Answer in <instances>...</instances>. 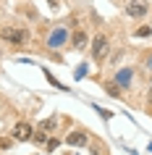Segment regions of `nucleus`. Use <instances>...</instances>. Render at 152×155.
Masks as SVG:
<instances>
[{
  "instance_id": "nucleus-4",
  "label": "nucleus",
  "mask_w": 152,
  "mask_h": 155,
  "mask_svg": "<svg viewBox=\"0 0 152 155\" xmlns=\"http://www.w3.org/2000/svg\"><path fill=\"white\" fill-rule=\"evenodd\" d=\"M13 139H16V142H29V139H32V126L26 121L16 124V126H13Z\"/></svg>"
},
{
  "instance_id": "nucleus-8",
  "label": "nucleus",
  "mask_w": 152,
  "mask_h": 155,
  "mask_svg": "<svg viewBox=\"0 0 152 155\" xmlns=\"http://www.w3.org/2000/svg\"><path fill=\"white\" fill-rule=\"evenodd\" d=\"M50 129H55V118H47L40 124V131H50Z\"/></svg>"
},
{
  "instance_id": "nucleus-3",
  "label": "nucleus",
  "mask_w": 152,
  "mask_h": 155,
  "mask_svg": "<svg viewBox=\"0 0 152 155\" xmlns=\"http://www.w3.org/2000/svg\"><path fill=\"white\" fill-rule=\"evenodd\" d=\"M92 55H95V61H102L108 55V37L105 34H97L95 37V42H92Z\"/></svg>"
},
{
  "instance_id": "nucleus-5",
  "label": "nucleus",
  "mask_w": 152,
  "mask_h": 155,
  "mask_svg": "<svg viewBox=\"0 0 152 155\" xmlns=\"http://www.w3.org/2000/svg\"><path fill=\"white\" fill-rule=\"evenodd\" d=\"M66 145H71V147H84V145H87V131H81V129L71 131V134L66 137Z\"/></svg>"
},
{
  "instance_id": "nucleus-13",
  "label": "nucleus",
  "mask_w": 152,
  "mask_h": 155,
  "mask_svg": "<svg viewBox=\"0 0 152 155\" xmlns=\"http://www.w3.org/2000/svg\"><path fill=\"white\" fill-rule=\"evenodd\" d=\"M147 68L152 71V55H147Z\"/></svg>"
},
{
  "instance_id": "nucleus-2",
  "label": "nucleus",
  "mask_w": 152,
  "mask_h": 155,
  "mask_svg": "<svg viewBox=\"0 0 152 155\" xmlns=\"http://www.w3.org/2000/svg\"><path fill=\"white\" fill-rule=\"evenodd\" d=\"M147 11H150V3H147V0H131L126 5V16L142 18V16H147Z\"/></svg>"
},
{
  "instance_id": "nucleus-14",
  "label": "nucleus",
  "mask_w": 152,
  "mask_h": 155,
  "mask_svg": "<svg viewBox=\"0 0 152 155\" xmlns=\"http://www.w3.org/2000/svg\"><path fill=\"white\" fill-rule=\"evenodd\" d=\"M150 90H152V82H150Z\"/></svg>"
},
{
  "instance_id": "nucleus-12",
  "label": "nucleus",
  "mask_w": 152,
  "mask_h": 155,
  "mask_svg": "<svg viewBox=\"0 0 152 155\" xmlns=\"http://www.w3.org/2000/svg\"><path fill=\"white\" fill-rule=\"evenodd\" d=\"M58 145H60V142H58V139H47V150H55Z\"/></svg>"
},
{
  "instance_id": "nucleus-7",
  "label": "nucleus",
  "mask_w": 152,
  "mask_h": 155,
  "mask_svg": "<svg viewBox=\"0 0 152 155\" xmlns=\"http://www.w3.org/2000/svg\"><path fill=\"white\" fill-rule=\"evenodd\" d=\"M115 79H118L121 87H128V84H131V68H126V71H118V76H115Z\"/></svg>"
},
{
  "instance_id": "nucleus-1",
  "label": "nucleus",
  "mask_w": 152,
  "mask_h": 155,
  "mask_svg": "<svg viewBox=\"0 0 152 155\" xmlns=\"http://www.w3.org/2000/svg\"><path fill=\"white\" fill-rule=\"evenodd\" d=\"M0 40L13 42V45H24V42L29 40V32L21 29V26H3V29H0Z\"/></svg>"
},
{
  "instance_id": "nucleus-6",
  "label": "nucleus",
  "mask_w": 152,
  "mask_h": 155,
  "mask_svg": "<svg viewBox=\"0 0 152 155\" xmlns=\"http://www.w3.org/2000/svg\"><path fill=\"white\" fill-rule=\"evenodd\" d=\"M87 42H89L87 32H84V29H79V32L73 34V40H71V45H73V50H84V48H87Z\"/></svg>"
},
{
  "instance_id": "nucleus-9",
  "label": "nucleus",
  "mask_w": 152,
  "mask_h": 155,
  "mask_svg": "<svg viewBox=\"0 0 152 155\" xmlns=\"http://www.w3.org/2000/svg\"><path fill=\"white\" fill-rule=\"evenodd\" d=\"M11 145H13V137H11V139L8 137H0V150H8Z\"/></svg>"
},
{
  "instance_id": "nucleus-10",
  "label": "nucleus",
  "mask_w": 152,
  "mask_h": 155,
  "mask_svg": "<svg viewBox=\"0 0 152 155\" xmlns=\"http://www.w3.org/2000/svg\"><path fill=\"white\" fill-rule=\"evenodd\" d=\"M105 90L110 92L113 97H121V90H118V84H108V87H105Z\"/></svg>"
},
{
  "instance_id": "nucleus-11",
  "label": "nucleus",
  "mask_w": 152,
  "mask_h": 155,
  "mask_svg": "<svg viewBox=\"0 0 152 155\" xmlns=\"http://www.w3.org/2000/svg\"><path fill=\"white\" fill-rule=\"evenodd\" d=\"M150 34H152L150 26H142V29H136V37H150Z\"/></svg>"
}]
</instances>
